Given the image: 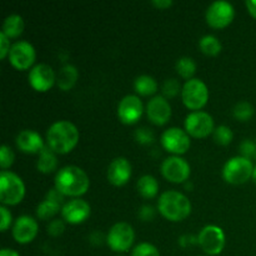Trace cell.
Masks as SVG:
<instances>
[{
  "instance_id": "1",
  "label": "cell",
  "mask_w": 256,
  "mask_h": 256,
  "mask_svg": "<svg viewBox=\"0 0 256 256\" xmlns=\"http://www.w3.org/2000/svg\"><path fill=\"white\" fill-rule=\"evenodd\" d=\"M55 189L59 190L64 196L79 198L89 190L90 179L86 172L79 166L68 165L56 172L54 179Z\"/></svg>"
},
{
  "instance_id": "2",
  "label": "cell",
  "mask_w": 256,
  "mask_h": 256,
  "mask_svg": "<svg viewBox=\"0 0 256 256\" xmlns=\"http://www.w3.org/2000/svg\"><path fill=\"white\" fill-rule=\"evenodd\" d=\"M79 130L68 120L54 122L46 132V145L55 154H68L79 142Z\"/></svg>"
},
{
  "instance_id": "3",
  "label": "cell",
  "mask_w": 256,
  "mask_h": 256,
  "mask_svg": "<svg viewBox=\"0 0 256 256\" xmlns=\"http://www.w3.org/2000/svg\"><path fill=\"white\" fill-rule=\"evenodd\" d=\"M158 210L170 222H182L192 214V202L180 192L169 190L160 195Z\"/></svg>"
},
{
  "instance_id": "4",
  "label": "cell",
  "mask_w": 256,
  "mask_h": 256,
  "mask_svg": "<svg viewBox=\"0 0 256 256\" xmlns=\"http://www.w3.org/2000/svg\"><path fill=\"white\" fill-rule=\"evenodd\" d=\"M25 196V184L15 172L2 170L0 172V202L2 205H18Z\"/></svg>"
},
{
  "instance_id": "5",
  "label": "cell",
  "mask_w": 256,
  "mask_h": 256,
  "mask_svg": "<svg viewBox=\"0 0 256 256\" xmlns=\"http://www.w3.org/2000/svg\"><path fill=\"white\" fill-rule=\"evenodd\" d=\"M254 165L252 160L242 156H234L225 162L222 168V178L226 182L232 185H240L246 182L250 178H252Z\"/></svg>"
},
{
  "instance_id": "6",
  "label": "cell",
  "mask_w": 256,
  "mask_h": 256,
  "mask_svg": "<svg viewBox=\"0 0 256 256\" xmlns=\"http://www.w3.org/2000/svg\"><path fill=\"white\" fill-rule=\"evenodd\" d=\"M182 100L188 109L200 112V109H202L209 100V90L206 84L196 78L186 80V82L182 85Z\"/></svg>"
},
{
  "instance_id": "7",
  "label": "cell",
  "mask_w": 256,
  "mask_h": 256,
  "mask_svg": "<svg viewBox=\"0 0 256 256\" xmlns=\"http://www.w3.org/2000/svg\"><path fill=\"white\" fill-rule=\"evenodd\" d=\"M135 240V232L128 222H116L110 228L106 235V244L115 252H125L130 250Z\"/></svg>"
},
{
  "instance_id": "8",
  "label": "cell",
  "mask_w": 256,
  "mask_h": 256,
  "mask_svg": "<svg viewBox=\"0 0 256 256\" xmlns=\"http://www.w3.org/2000/svg\"><path fill=\"white\" fill-rule=\"evenodd\" d=\"M225 242L226 238L224 230L216 225H206L198 235V244L205 254L210 256L219 255L224 250Z\"/></svg>"
},
{
  "instance_id": "9",
  "label": "cell",
  "mask_w": 256,
  "mask_h": 256,
  "mask_svg": "<svg viewBox=\"0 0 256 256\" xmlns=\"http://www.w3.org/2000/svg\"><path fill=\"white\" fill-rule=\"evenodd\" d=\"M235 16V9L232 4L225 0H218L208 6L205 19L209 26L214 29H224L229 26Z\"/></svg>"
},
{
  "instance_id": "10",
  "label": "cell",
  "mask_w": 256,
  "mask_h": 256,
  "mask_svg": "<svg viewBox=\"0 0 256 256\" xmlns=\"http://www.w3.org/2000/svg\"><path fill=\"white\" fill-rule=\"evenodd\" d=\"M184 126L185 132L190 136L198 138V139L209 136L215 130L214 119H212V115L209 112H202V110L188 114V116L185 118Z\"/></svg>"
},
{
  "instance_id": "11",
  "label": "cell",
  "mask_w": 256,
  "mask_h": 256,
  "mask_svg": "<svg viewBox=\"0 0 256 256\" xmlns=\"http://www.w3.org/2000/svg\"><path fill=\"white\" fill-rule=\"evenodd\" d=\"M162 145L166 152L180 156L190 149V135L180 128H169L162 135Z\"/></svg>"
},
{
  "instance_id": "12",
  "label": "cell",
  "mask_w": 256,
  "mask_h": 256,
  "mask_svg": "<svg viewBox=\"0 0 256 256\" xmlns=\"http://www.w3.org/2000/svg\"><path fill=\"white\" fill-rule=\"evenodd\" d=\"M190 169L189 162L182 156H172L166 158L162 164V174L168 182H175V184H182L185 182L190 176Z\"/></svg>"
},
{
  "instance_id": "13",
  "label": "cell",
  "mask_w": 256,
  "mask_h": 256,
  "mask_svg": "<svg viewBox=\"0 0 256 256\" xmlns=\"http://www.w3.org/2000/svg\"><path fill=\"white\" fill-rule=\"evenodd\" d=\"M36 59L35 48L26 40H20L12 45L9 52V62L15 69L26 70L32 66Z\"/></svg>"
},
{
  "instance_id": "14",
  "label": "cell",
  "mask_w": 256,
  "mask_h": 256,
  "mask_svg": "<svg viewBox=\"0 0 256 256\" xmlns=\"http://www.w3.org/2000/svg\"><path fill=\"white\" fill-rule=\"evenodd\" d=\"M144 106L136 95H126L120 100L118 105V118L125 125H132L142 118Z\"/></svg>"
},
{
  "instance_id": "15",
  "label": "cell",
  "mask_w": 256,
  "mask_h": 256,
  "mask_svg": "<svg viewBox=\"0 0 256 256\" xmlns=\"http://www.w3.org/2000/svg\"><path fill=\"white\" fill-rule=\"evenodd\" d=\"M55 82H56V75L50 65L38 64L30 70L29 84L36 92H48L54 86Z\"/></svg>"
},
{
  "instance_id": "16",
  "label": "cell",
  "mask_w": 256,
  "mask_h": 256,
  "mask_svg": "<svg viewBox=\"0 0 256 256\" xmlns=\"http://www.w3.org/2000/svg\"><path fill=\"white\" fill-rule=\"evenodd\" d=\"M62 220L72 225H78L88 220L92 214V208L85 200L76 198V199L69 200L62 206Z\"/></svg>"
},
{
  "instance_id": "17",
  "label": "cell",
  "mask_w": 256,
  "mask_h": 256,
  "mask_svg": "<svg viewBox=\"0 0 256 256\" xmlns=\"http://www.w3.org/2000/svg\"><path fill=\"white\" fill-rule=\"evenodd\" d=\"M39 225L34 218L22 215L15 220L12 225V238L18 244H29L36 238Z\"/></svg>"
},
{
  "instance_id": "18",
  "label": "cell",
  "mask_w": 256,
  "mask_h": 256,
  "mask_svg": "<svg viewBox=\"0 0 256 256\" xmlns=\"http://www.w3.org/2000/svg\"><path fill=\"white\" fill-rule=\"evenodd\" d=\"M146 114L150 122L155 125H165L172 118V106L166 98L158 95L149 100L146 105Z\"/></svg>"
},
{
  "instance_id": "19",
  "label": "cell",
  "mask_w": 256,
  "mask_h": 256,
  "mask_svg": "<svg viewBox=\"0 0 256 256\" xmlns=\"http://www.w3.org/2000/svg\"><path fill=\"white\" fill-rule=\"evenodd\" d=\"M132 176V164L124 156L115 158L108 168L106 178L114 186H122Z\"/></svg>"
},
{
  "instance_id": "20",
  "label": "cell",
  "mask_w": 256,
  "mask_h": 256,
  "mask_svg": "<svg viewBox=\"0 0 256 256\" xmlns=\"http://www.w3.org/2000/svg\"><path fill=\"white\" fill-rule=\"evenodd\" d=\"M15 142H16V146L25 154H39L45 148L42 135L34 130L29 129L20 132Z\"/></svg>"
},
{
  "instance_id": "21",
  "label": "cell",
  "mask_w": 256,
  "mask_h": 256,
  "mask_svg": "<svg viewBox=\"0 0 256 256\" xmlns=\"http://www.w3.org/2000/svg\"><path fill=\"white\" fill-rule=\"evenodd\" d=\"M78 78H79V72H78L76 66L72 64L64 65L56 75L58 86L64 92H68L74 88L78 82Z\"/></svg>"
},
{
  "instance_id": "22",
  "label": "cell",
  "mask_w": 256,
  "mask_h": 256,
  "mask_svg": "<svg viewBox=\"0 0 256 256\" xmlns=\"http://www.w3.org/2000/svg\"><path fill=\"white\" fill-rule=\"evenodd\" d=\"M58 168V158L56 154L50 149L48 145H45L44 149L39 152V158L36 162V169L44 174H50Z\"/></svg>"
},
{
  "instance_id": "23",
  "label": "cell",
  "mask_w": 256,
  "mask_h": 256,
  "mask_svg": "<svg viewBox=\"0 0 256 256\" xmlns=\"http://www.w3.org/2000/svg\"><path fill=\"white\" fill-rule=\"evenodd\" d=\"M24 19L18 14H12L9 16L5 18L4 22H2V32H4L9 39L12 38H18L24 32Z\"/></svg>"
},
{
  "instance_id": "24",
  "label": "cell",
  "mask_w": 256,
  "mask_h": 256,
  "mask_svg": "<svg viewBox=\"0 0 256 256\" xmlns=\"http://www.w3.org/2000/svg\"><path fill=\"white\" fill-rule=\"evenodd\" d=\"M136 190L145 199H152L159 192V182L152 175H144L138 180Z\"/></svg>"
},
{
  "instance_id": "25",
  "label": "cell",
  "mask_w": 256,
  "mask_h": 256,
  "mask_svg": "<svg viewBox=\"0 0 256 256\" xmlns=\"http://www.w3.org/2000/svg\"><path fill=\"white\" fill-rule=\"evenodd\" d=\"M134 89L142 96H150L158 92V82L150 75H140L134 80Z\"/></svg>"
},
{
  "instance_id": "26",
  "label": "cell",
  "mask_w": 256,
  "mask_h": 256,
  "mask_svg": "<svg viewBox=\"0 0 256 256\" xmlns=\"http://www.w3.org/2000/svg\"><path fill=\"white\" fill-rule=\"evenodd\" d=\"M199 48L202 54L208 55V56H216L222 52V45L220 40L214 35H205L200 39Z\"/></svg>"
},
{
  "instance_id": "27",
  "label": "cell",
  "mask_w": 256,
  "mask_h": 256,
  "mask_svg": "<svg viewBox=\"0 0 256 256\" xmlns=\"http://www.w3.org/2000/svg\"><path fill=\"white\" fill-rule=\"evenodd\" d=\"M59 212H62V208L60 204L54 202H50V200L44 199L36 208V216L40 220H49L52 218H54L55 215Z\"/></svg>"
},
{
  "instance_id": "28",
  "label": "cell",
  "mask_w": 256,
  "mask_h": 256,
  "mask_svg": "<svg viewBox=\"0 0 256 256\" xmlns=\"http://www.w3.org/2000/svg\"><path fill=\"white\" fill-rule=\"evenodd\" d=\"M175 68H176L178 74L188 80L192 79L194 74L196 72V62H194L192 58L189 56H182L180 59H178Z\"/></svg>"
},
{
  "instance_id": "29",
  "label": "cell",
  "mask_w": 256,
  "mask_h": 256,
  "mask_svg": "<svg viewBox=\"0 0 256 256\" xmlns=\"http://www.w3.org/2000/svg\"><path fill=\"white\" fill-rule=\"evenodd\" d=\"M255 114V109L249 102H239L232 109V115L239 122H248Z\"/></svg>"
},
{
  "instance_id": "30",
  "label": "cell",
  "mask_w": 256,
  "mask_h": 256,
  "mask_svg": "<svg viewBox=\"0 0 256 256\" xmlns=\"http://www.w3.org/2000/svg\"><path fill=\"white\" fill-rule=\"evenodd\" d=\"M212 138H214V142L216 144L222 145V146H226L234 139V134H232V130L230 129L226 125H220V126L215 128L214 132H212Z\"/></svg>"
},
{
  "instance_id": "31",
  "label": "cell",
  "mask_w": 256,
  "mask_h": 256,
  "mask_svg": "<svg viewBox=\"0 0 256 256\" xmlns=\"http://www.w3.org/2000/svg\"><path fill=\"white\" fill-rule=\"evenodd\" d=\"M182 88H180V82H178L176 79H166L162 84V94H164V98L166 99H172V98H175L180 92H182Z\"/></svg>"
},
{
  "instance_id": "32",
  "label": "cell",
  "mask_w": 256,
  "mask_h": 256,
  "mask_svg": "<svg viewBox=\"0 0 256 256\" xmlns=\"http://www.w3.org/2000/svg\"><path fill=\"white\" fill-rule=\"evenodd\" d=\"M132 256H160L159 250L150 242H140L134 248Z\"/></svg>"
},
{
  "instance_id": "33",
  "label": "cell",
  "mask_w": 256,
  "mask_h": 256,
  "mask_svg": "<svg viewBox=\"0 0 256 256\" xmlns=\"http://www.w3.org/2000/svg\"><path fill=\"white\" fill-rule=\"evenodd\" d=\"M15 155L14 152L8 145H2L0 149V166L2 170H6L14 164Z\"/></svg>"
},
{
  "instance_id": "34",
  "label": "cell",
  "mask_w": 256,
  "mask_h": 256,
  "mask_svg": "<svg viewBox=\"0 0 256 256\" xmlns=\"http://www.w3.org/2000/svg\"><path fill=\"white\" fill-rule=\"evenodd\" d=\"M134 136H135V140L142 145L152 144L155 140L154 132H152L150 129H148V128H139V129H136Z\"/></svg>"
},
{
  "instance_id": "35",
  "label": "cell",
  "mask_w": 256,
  "mask_h": 256,
  "mask_svg": "<svg viewBox=\"0 0 256 256\" xmlns=\"http://www.w3.org/2000/svg\"><path fill=\"white\" fill-rule=\"evenodd\" d=\"M239 149H240V152H242V156L246 158V159L256 156V144L254 142H252V140L249 139L242 140Z\"/></svg>"
},
{
  "instance_id": "36",
  "label": "cell",
  "mask_w": 256,
  "mask_h": 256,
  "mask_svg": "<svg viewBox=\"0 0 256 256\" xmlns=\"http://www.w3.org/2000/svg\"><path fill=\"white\" fill-rule=\"evenodd\" d=\"M0 215H2V220H0V229H2V232H6L10 228L12 222V212L8 210V208H5L4 205L0 206Z\"/></svg>"
},
{
  "instance_id": "37",
  "label": "cell",
  "mask_w": 256,
  "mask_h": 256,
  "mask_svg": "<svg viewBox=\"0 0 256 256\" xmlns=\"http://www.w3.org/2000/svg\"><path fill=\"white\" fill-rule=\"evenodd\" d=\"M64 230L65 224L62 220H52L48 225V234L52 235V236H59V235H62L64 232Z\"/></svg>"
},
{
  "instance_id": "38",
  "label": "cell",
  "mask_w": 256,
  "mask_h": 256,
  "mask_svg": "<svg viewBox=\"0 0 256 256\" xmlns=\"http://www.w3.org/2000/svg\"><path fill=\"white\" fill-rule=\"evenodd\" d=\"M10 49H12L10 39L4 34V32H0V59L4 60L5 58L9 56Z\"/></svg>"
},
{
  "instance_id": "39",
  "label": "cell",
  "mask_w": 256,
  "mask_h": 256,
  "mask_svg": "<svg viewBox=\"0 0 256 256\" xmlns=\"http://www.w3.org/2000/svg\"><path fill=\"white\" fill-rule=\"evenodd\" d=\"M139 218L142 222H152L155 218V209L152 205H142L139 209Z\"/></svg>"
},
{
  "instance_id": "40",
  "label": "cell",
  "mask_w": 256,
  "mask_h": 256,
  "mask_svg": "<svg viewBox=\"0 0 256 256\" xmlns=\"http://www.w3.org/2000/svg\"><path fill=\"white\" fill-rule=\"evenodd\" d=\"M64 195L62 194V192H59L58 189H50L49 192H46V195H45V199L50 200V202H58V204L62 205V202H64Z\"/></svg>"
},
{
  "instance_id": "41",
  "label": "cell",
  "mask_w": 256,
  "mask_h": 256,
  "mask_svg": "<svg viewBox=\"0 0 256 256\" xmlns=\"http://www.w3.org/2000/svg\"><path fill=\"white\" fill-rule=\"evenodd\" d=\"M179 244L182 245V248H186L189 245H194L198 244V236H192V235H182V238L179 239Z\"/></svg>"
},
{
  "instance_id": "42",
  "label": "cell",
  "mask_w": 256,
  "mask_h": 256,
  "mask_svg": "<svg viewBox=\"0 0 256 256\" xmlns=\"http://www.w3.org/2000/svg\"><path fill=\"white\" fill-rule=\"evenodd\" d=\"M152 4L158 9H168L172 5V0H152Z\"/></svg>"
},
{
  "instance_id": "43",
  "label": "cell",
  "mask_w": 256,
  "mask_h": 256,
  "mask_svg": "<svg viewBox=\"0 0 256 256\" xmlns=\"http://www.w3.org/2000/svg\"><path fill=\"white\" fill-rule=\"evenodd\" d=\"M245 5H246V9L250 12V15L256 19V0H246Z\"/></svg>"
},
{
  "instance_id": "44",
  "label": "cell",
  "mask_w": 256,
  "mask_h": 256,
  "mask_svg": "<svg viewBox=\"0 0 256 256\" xmlns=\"http://www.w3.org/2000/svg\"><path fill=\"white\" fill-rule=\"evenodd\" d=\"M0 256H20L19 252H16L12 249H2L0 252Z\"/></svg>"
},
{
  "instance_id": "45",
  "label": "cell",
  "mask_w": 256,
  "mask_h": 256,
  "mask_svg": "<svg viewBox=\"0 0 256 256\" xmlns=\"http://www.w3.org/2000/svg\"><path fill=\"white\" fill-rule=\"evenodd\" d=\"M252 179H254L255 182H256V166L254 168V172H252Z\"/></svg>"
},
{
  "instance_id": "46",
  "label": "cell",
  "mask_w": 256,
  "mask_h": 256,
  "mask_svg": "<svg viewBox=\"0 0 256 256\" xmlns=\"http://www.w3.org/2000/svg\"><path fill=\"white\" fill-rule=\"evenodd\" d=\"M118 256H124V255H118Z\"/></svg>"
},
{
  "instance_id": "47",
  "label": "cell",
  "mask_w": 256,
  "mask_h": 256,
  "mask_svg": "<svg viewBox=\"0 0 256 256\" xmlns=\"http://www.w3.org/2000/svg\"><path fill=\"white\" fill-rule=\"evenodd\" d=\"M255 158H256V156H255Z\"/></svg>"
}]
</instances>
